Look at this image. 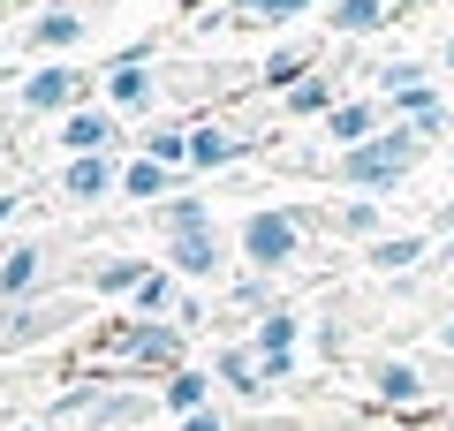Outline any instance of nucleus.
<instances>
[{
	"label": "nucleus",
	"instance_id": "2eb2a0df",
	"mask_svg": "<svg viewBox=\"0 0 454 431\" xmlns=\"http://www.w3.org/2000/svg\"><path fill=\"white\" fill-rule=\"evenodd\" d=\"M372 121H379L372 106H340V114H333V137H340V144H364V137H372Z\"/></svg>",
	"mask_w": 454,
	"mask_h": 431
},
{
	"label": "nucleus",
	"instance_id": "ddd939ff",
	"mask_svg": "<svg viewBox=\"0 0 454 431\" xmlns=\"http://www.w3.org/2000/svg\"><path fill=\"white\" fill-rule=\"evenodd\" d=\"M379 394H387V401H417V394H424V379H417L409 364H387V371H379Z\"/></svg>",
	"mask_w": 454,
	"mask_h": 431
},
{
	"label": "nucleus",
	"instance_id": "4be33fe9",
	"mask_svg": "<svg viewBox=\"0 0 454 431\" xmlns=\"http://www.w3.org/2000/svg\"><path fill=\"white\" fill-rule=\"evenodd\" d=\"M182 431H220V416H205V409H197V416H190Z\"/></svg>",
	"mask_w": 454,
	"mask_h": 431
},
{
	"label": "nucleus",
	"instance_id": "aec40b11",
	"mask_svg": "<svg viewBox=\"0 0 454 431\" xmlns=\"http://www.w3.org/2000/svg\"><path fill=\"white\" fill-rule=\"evenodd\" d=\"M340 227H348V235H372L379 212H372V205H348V212H340Z\"/></svg>",
	"mask_w": 454,
	"mask_h": 431
},
{
	"label": "nucleus",
	"instance_id": "39448f33",
	"mask_svg": "<svg viewBox=\"0 0 454 431\" xmlns=\"http://www.w3.org/2000/svg\"><path fill=\"white\" fill-rule=\"evenodd\" d=\"M61 144L76 152V160H91V152H106V144H114V121H106V114H76V121L61 129Z\"/></svg>",
	"mask_w": 454,
	"mask_h": 431
},
{
	"label": "nucleus",
	"instance_id": "b1692460",
	"mask_svg": "<svg viewBox=\"0 0 454 431\" xmlns=\"http://www.w3.org/2000/svg\"><path fill=\"white\" fill-rule=\"evenodd\" d=\"M447 68H454V46H447Z\"/></svg>",
	"mask_w": 454,
	"mask_h": 431
},
{
	"label": "nucleus",
	"instance_id": "5701e85b",
	"mask_svg": "<svg viewBox=\"0 0 454 431\" xmlns=\"http://www.w3.org/2000/svg\"><path fill=\"white\" fill-rule=\"evenodd\" d=\"M447 349H454V325H447Z\"/></svg>",
	"mask_w": 454,
	"mask_h": 431
},
{
	"label": "nucleus",
	"instance_id": "1a4fd4ad",
	"mask_svg": "<svg viewBox=\"0 0 454 431\" xmlns=\"http://www.w3.org/2000/svg\"><path fill=\"white\" fill-rule=\"evenodd\" d=\"M38 280V250H8L0 257V295H16V287Z\"/></svg>",
	"mask_w": 454,
	"mask_h": 431
},
{
	"label": "nucleus",
	"instance_id": "7ed1b4c3",
	"mask_svg": "<svg viewBox=\"0 0 454 431\" xmlns=\"http://www.w3.org/2000/svg\"><path fill=\"white\" fill-rule=\"evenodd\" d=\"M76 91H83V76H76V68H38V76L23 83V98H31L38 114H46V106H68Z\"/></svg>",
	"mask_w": 454,
	"mask_h": 431
},
{
	"label": "nucleus",
	"instance_id": "9d476101",
	"mask_svg": "<svg viewBox=\"0 0 454 431\" xmlns=\"http://www.w3.org/2000/svg\"><path fill=\"white\" fill-rule=\"evenodd\" d=\"M379 16H387V0H340V8H333V31H372Z\"/></svg>",
	"mask_w": 454,
	"mask_h": 431
},
{
	"label": "nucleus",
	"instance_id": "412c9836",
	"mask_svg": "<svg viewBox=\"0 0 454 431\" xmlns=\"http://www.w3.org/2000/svg\"><path fill=\"white\" fill-rule=\"evenodd\" d=\"M288 106H295V114H318V106H325V83H295Z\"/></svg>",
	"mask_w": 454,
	"mask_h": 431
},
{
	"label": "nucleus",
	"instance_id": "4468645a",
	"mask_svg": "<svg viewBox=\"0 0 454 431\" xmlns=\"http://www.w3.org/2000/svg\"><path fill=\"white\" fill-rule=\"evenodd\" d=\"M121 190H129V197H160V190H167V167H160V160H137L129 175H121Z\"/></svg>",
	"mask_w": 454,
	"mask_h": 431
},
{
	"label": "nucleus",
	"instance_id": "dca6fc26",
	"mask_svg": "<svg viewBox=\"0 0 454 431\" xmlns=\"http://www.w3.org/2000/svg\"><path fill=\"white\" fill-rule=\"evenodd\" d=\"M167 401L197 416V401H205V371H175V379H167Z\"/></svg>",
	"mask_w": 454,
	"mask_h": 431
},
{
	"label": "nucleus",
	"instance_id": "a211bd4d",
	"mask_svg": "<svg viewBox=\"0 0 454 431\" xmlns=\"http://www.w3.org/2000/svg\"><path fill=\"white\" fill-rule=\"evenodd\" d=\"M137 310H167V272H145V287H137Z\"/></svg>",
	"mask_w": 454,
	"mask_h": 431
},
{
	"label": "nucleus",
	"instance_id": "f8f14e48",
	"mask_svg": "<svg viewBox=\"0 0 454 431\" xmlns=\"http://www.w3.org/2000/svg\"><path fill=\"white\" fill-rule=\"evenodd\" d=\"M417 250H424L417 235H387V242H372V265H387V272L394 265H417Z\"/></svg>",
	"mask_w": 454,
	"mask_h": 431
},
{
	"label": "nucleus",
	"instance_id": "f257e3e1",
	"mask_svg": "<svg viewBox=\"0 0 454 431\" xmlns=\"http://www.w3.org/2000/svg\"><path fill=\"white\" fill-rule=\"evenodd\" d=\"M417 160V137H372V144H356V152H348V160H340V182H394L402 175V167Z\"/></svg>",
	"mask_w": 454,
	"mask_h": 431
},
{
	"label": "nucleus",
	"instance_id": "20e7f679",
	"mask_svg": "<svg viewBox=\"0 0 454 431\" xmlns=\"http://www.w3.org/2000/svg\"><path fill=\"white\" fill-rule=\"evenodd\" d=\"M175 265L182 272H212L220 265V235H212V227H182L175 235Z\"/></svg>",
	"mask_w": 454,
	"mask_h": 431
},
{
	"label": "nucleus",
	"instance_id": "6ab92c4d",
	"mask_svg": "<svg viewBox=\"0 0 454 431\" xmlns=\"http://www.w3.org/2000/svg\"><path fill=\"white\" fill-rule=\"evenodd\" d=\"M303 76V53H273V68H265V83H295Z\"/></svg>",
	"mask_w": 454,
	"mask_h": 431
},
{
	"label": "nucleus",
	"instance_id": "423d86ee",
	"mask_svg": "<svg viewBox=\"0 0 454 431\" xmlns=\"http://www.w3.org/2000/svg\"><path fill=\"white\" fill-rule=\"evenodd\" d=\"M106 91H114V106H145V98H152V76H145V61L129 53V61L114 68V83H106Z\"/></svg>",
	"mask_w": 454,
	"mask_h": 431
},
{
	"label": "nucleus",
	"instance_id": "9b49d317",
	"mask_svg": "<svg viewBox=\"0 0 454 431\" xmlns=\"http://www.w3.org/2000/svg\"><path fill=\"white\" fill-rule=\"evenodd\" d=\"M190 160H197V167H220V160H235V137H220V129H197V137H190Z\"/></svg>",
	"mask_w": 454,
	"mask_h": 431
},
{
	"label": "nucleus",
	"instance_id": "6e6552de",
	"mask_svg": "<svg viewBox=\"0 0 454 431\" xmlns=\"http://www.w3.org/2000/svg\"><path fill=\"white\" fill-rule=\"evenodd\" d=\"M76 31H83V23L68 16V8H53V16L31 23V46H76Z\"/></svg>",
	"mask_w": 454,
	"mask_h": 431
},
{
	"label": "nucleus",
	"instance_id": "f03ea898",
	"mask_svg": "<svg viewBox=\"0 0 454 431\" xmlns=\"http://www.w3.org/2000/svg\"><path fill=\"white\" fill-rule=\"evenodd\" d=\"M243 257L250 265H288L295 257V220L288 212H258V220L243 227Z\"/></svg>",
	"mask_w": 454,
	"mask_h": 431
},
{
	"label": "nucleus",
	"instance_id": "f3484780",
	"mask_svg": "<svg viewBox=\"0 0 454 431\" xmlns=\"http://www.w3.org/2000/svg\"><path fill=\"white\" fill-rule=\"evenodd\" d=\"M182 152H190V137H182V129H160V137H152V152H145V160H182Z\"/></svg>",
	"mask_w": 454,
	"mask_h": 431
},
{
	"label": "nucleus",
	"instance_id": "0eeeda50",
	"mask_svg": "<svg viewBox=\"0 0 454 431\" xmlns=\"http://www.w3.org/2000/svg\"><path fill=\"white\" fill-rule=\"evenodd\" d=\"M98 190H114V167L91 152V160H76V167H68V197H98Z\"/></svg>",
	"mask_w": 454,
	"mask_h": 431
}]
</instances>
